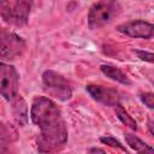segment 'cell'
I'll use <instances>...</instances> for the list:
<instances>
[{
  "label": "cell",
  "mask_w": 154,
  "mask_h": 154,
  "mask_svg": "<svg viewBox=\"0 0 154 154\" xmlns=\"http://www.w3.org/2000/svg\"><path fill=\"white\" fill-rule=\"evenodd\" d=\"M30 117L32 123L41 130V136L37 138L38 150L43 146L42 152L60 149L65 146L67 141V128L54 101L47 96H36L31 103Z\"/></svg>",
  "instance_id": "obj_1"
},
{
  "label": "cell",
  "mask_w": 154,
  "mask_h": 154,
  "mask_svg": "<svg viewBox=\"0 0 154 154\" xmlns=\"http://www.w3.org/2000/svg\"><path fill=\"white\" fill-rule=\"evenodd\" d=\"M120 4L118 0H99L89 10L88 25L90 29H99L109 24L119 13Z\"/></svg>",
  "instance_id": "obj_2"
},
{
  "label": "cell",
  "mask_w": 154,
  "mask_h": 154,
  "mask_svg": "<svg viewBox=\"0 0 154 154\" xmlns=\"http://www.w3.org/2000/svg\"><path fill=\"white\" fill-rule=\"evenodd\" d=\"M42 84L45 91L59 101L70 100L72 96V89L69 82L55 71H45L42 75Z\"/></svg>",
  "instance_id": "obj_3"
},
{
  "label": "cell",
  "mask_w": 154,
  "mask_h": 154,
  "mask_svg": "<svg viewBox=\"0 0 154 154\" xmlns=\"http://www.w3.org/2000/svg\"><path fill=\"white\" fill-rule=\"evenodd\" d=\"M34 0H14L13 5H1V18L8 24L22 26L26 24Z\"/></svg>",
  "instance_id": "obj_4"
},
{
  "label": "cell",
  "mask_w": 154,
  "mask_h": 154,
  "mask_svg": "<svg viewBox=\"0 0 154 154\" xmlns=\"http://www.w3.org/2000/svg\"><path fill=\"white\" fill-rule=\"evenodd\" d=\"M18 78L17 70L12 65L4 61L0 64V93L5 100L12 101L18 95Z\"/></svg>",
  "instance_id": "obj_5"
},
{
  "label": "cell",
  "mask_w": 154,
  "mask_h": 154,
  "mask_svg": "<svg viewBox=\"0 0 154 154\" xmlns=\"http://www.w3.org/2000/svg\"><path fill=\"white\" fill-rule=\"evenodd\" d=\"M24 49H25V42L22 37L7 30L1 31L0 55L2 60L17 59L23 54Z\"/></svg>",
  "instance_id": "obj_6"
},
{
  "label": "cell",
  "mask_w": 154,
  "mask_h": 154,
  "mask_svg": "<svg viewBox=\"0 0 154 154\" xmlns=\"http://www.w3.org/2000/svg\"><path fill=\"white\" fill-rule=\"evenodd\" d=\"M117 30L135 38H150L154 37V24L146 20H131L117 26Z\"/></svg>",
  "instance_id": "obj_7"
},
{
  "label": "cell",
  "mask_w": 154,
  "mask_h": 154,
  "mask_svg": "<svg viewBox=\"0 0 154 154\" xmlns=\"http://www.w3.org/2000/svg\"><path fill=\"white\" fill-rule=\"evenodd\" d=\"M85 89L94 100L106 106H116L117 103H119V94L113 88L96 85V84H88Z\"/></svg>",
  "instance_id": "obj_8"
},
{
  "label": "cell",
  "mask_w": 154,
  "mask_h": 154,
  "mask_svg": "<svg viewBox=\"0 0 154 154\" xmlns=\"http://www.w3.org/2000/svg\"><path fill=\"white\" fill-rule=\"evenodd\" d=\"M12 111H13V117L18 126H25L28 123V106L24 101V99L20 95H17L12 100Z\"/></svg>",
  "instance_id": "obj_9"
},
{
  "label": "cell",
  "mask_w": 154,
  "mask_h": 154,
  "mask_svg": "<svg viewBox=\"0 0 154 154\" xmlns=\"http://www.w3.org/2000/svg\"><path fill=\"white\" fill-rule=\"evenodd\" d=\"M100 70L106 77H108V78H111V79H113L120 84H124V85L131 84V79L117 66H113L109 64H102L100 66Z\"/></svg>",
  "instance_id": "obj_10"
},
{
  "label": "cell",
  "mask_w": 154,
  "mask_h": 154,
  "mask_svg": "<svg viewBox=\"0 0 154 154\" xmlns=\"http://www.w3.org/2000/svg\"><path fill=\"white\" fill-rule=\"evenodd\" d=\"M124 137H125V141L129 144V147L132 148L135 152H138V153H154V148L150 147L149 144H147L146 142H143L136 135L130 134V132H125Z\"/></svg>",
  "instance_id": "obj_11"
},
{
  "label": "cell",
  "mask_w": 154,
  "mask_h": 154,
  "mask_svg": "<svg viewBox=\"0 0 154 154\" xmlns=\"http://www.w3.org/2000/svg\"><path fill=\"white\" fill-rule=\"evenodd\" d=\"M116 114L118 117V119L126 126H129L131 130H137V123L135 122V119L128 113V111L120 105V103H117L116 106Z\"/></svg>",
  "instance_id": "obj_12"
},
{
  "label": "cell",
  "mask_w": 154,
  "mask_h": 154,
  "mask_svg": "<svg viewBox=\"0 0 154 154\" xmlns=\"http://www.w3.org/2000/svg\"><path fill=\"white\" fill-rule=\"evenodd\" d=\"M17 140V131L11 124H2L1 125V132H0V141L2 146H6L7 143H11Z\"/></svg>",
  "instance_id": "obj_13"
},
{
  "label": "cell",
  "mask_w": 154,
  "mask_h": 154,
  "mask_svg": "<svg viewBox=\"0 0 154 154\" xmlns=\"http://www.w3.org/2000/svg\"><path fill=\"white\" fill-rule=\"evenodd\" d=\"M100 142L103 143V144H106V146H108V147L119 149V150H122V152H125V153L128 152L126 148H125L118 140H116V138L112 137V136H103V137H100Z\"/></svg>",
  "instance_id": "obj_14"
},
{
  "label": "cell",
  "mask_w": 154,
  "mask_h": 154,
  "mask_svg": "<svg viewBox=\"0 0 154 154\" xmlns=\"http://www.w3.org/2000/svg\"><path fill=\"white\" fill-rule=\"evenodd\" d=\"M135 53L137 54V57H138L141 60L148 61V63H154V53H153V52H147V51L136 49Z\"/></svg>",
  "instance_id": "obj_15"
},
{
  "label": "cell",
  "mask_w": 154,
  "mask_h": 154,
  "mask_svg": "<svg viewBox=\"0 0 154 154\" xmlns=\"http://www.w3.org/2000/svg\"><path fill=\"white\" fill-rule=\"evenodd\" d=\"M140 97L148 108H154V93H143Z\"/></svg>",
  "instance_id": "obj_16"
},
{
  "label": "cell",
  "mask_w": 154,
  "mask_h": 154,
  "mask_svg": "<svg viewBox=\"0 0 154 154\" xmlns=\"http://www.w3.org/2000/svg\"><path fill=\"white\" fill-rule=\"evenodd\" d=\"M148 129H149L150 134L154 136V120H152V119L148 120Z\"/></svg>",
  "instance_id": "obj_17"
},
{
  "label": "cell",
  "mask_w": 154,
  "mask_h": 154,
  "mask_svg": "<svg viewBox=\"0 0 154 154\" xmlns=\"http://www.w3.org/2000/svg\"><path fill=\"white\" fill-rule=\"evenodd\" d=\"M89 152H90V153H105V149H100V148H91Z\"/></svg>",
  "instance_id": "obj_18"
},
{
  "label": "cell",
  "mask_w": 154,
  "mask_h": 154,
  "mask_svg": "<svg viewBox=\"0 0 154 154\" xmlns=\"http://www.w3.org/2000/svg\"><path fill=\"white\" fill-rule=\"evenodd\" d=\"M7 1H8V0H0L1 5H5V4H7Z\"/></svg>",
  "instance_id": "obj_19"
}]
</instances>
